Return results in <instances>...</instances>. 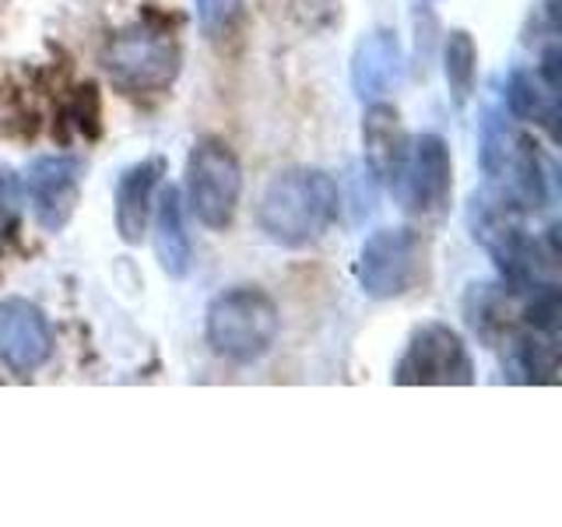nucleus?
Here are the masks:
<instances>
[{
	"instance_id": "f257e3e1",
	"label": "nucleus",
	"mask_w": 562,
	"mask_h": 527,
	"mask_svg": "<svg viewBox=\"0 0 562 527\" xmlns=\"http://www.w3.org/2000/svg\"><path fill=\"white\" fill-rule=\"evenodd\" d=\"M338 183L324 169L295 166L278 172L263 187L257 204V225L271 243L285 246V250H303V246L324 239V233L338 218Z\"/></svg>"
},
{
	"instance_id": "f03ea898",
	"label": "nucleus",
	"mask_w": 562,
	"mask_h": 527,
	"mask_svg": "<svg viewBox=\"0 0 562 527\" xmlns=\"http://www.w3.org/2000/svg\"><path fill=\"white\" fill-rule=\"evenodd\" d=\"M278 327L281 316L274 299L254 285L225 289L222 295L211 299L204 316L211 351L236 366H250L268 356L278 341Z\"/></svg>"
},
{
	"instance_id": "7ed1b4c3",
	"label": "nucleus",
	"mask_w": 562,
	"mask_h": 527,
	"mask_svg": "<svg viewBox=\"0 0 562 527\" xmlns=\"http://www.w3.org/2000/svg\"><path fill=\"white\" fill-rule=\"evenodd\" d=\"M429 274V239L415 228H380L359 250V285L369 299L408 295Z\"/></svg>"
},
{
	"instance_id": "20e7f679",
	"label": "nucleus",
	"mask_w": 562,
	"mask_h": 527,
	"mask_svg": "<svg viewBox=\"0 0 562 527\" xmlns=\"http://www.w3.org/2000/svg\"><path fill=\"white\" fill-rule=\"evenodd\" d=\"M187 208L204 228L233 225L243 198V169L239 158L218 141H201L187 158Z\"/></svg>"
},
{
	"instance_id": "39448f33",
	"label": "nucleus",
	"mask_w": 562,
	"mask_h": 527,
	"mask_svg": "<svg viewBox=\"0 0 562 527\" xmlns=\"http://www.w3.org/2000/svg\"><path fill=\"white\" fill-rule=\"evenodd\" d=\"M180 64H183L180 43L169 32H155V29L120 32L102 49L105 75L123 92H162L180 75Z\"/></svg>"
},
{
	"instance_id": "423d86ee",
	"label": "nucleus",
	"mask_w": 562,
	"mask_h": 527,
	"mask_svg": "<svg viewBox=\"0 0 562 527\" xmlns=\"http://www.w3.org/2000/svg\"><path fill=\"white\" fill-rule=\"evenodd\" d=\"M471 380L474 362L464 338L439 321L415 327L394 366V383L401 386H468Z\"/></svg>"
},
{
	"instance_id": "0eeeda50",
	"label": "nucleus",
	"mask_w": 562,
	"mask_h": 527,
	"mask_svg": "<svg viewBox=\"0 0 562 527\" xmlns=\"http://www.w3.org/2000/svg\"><path fill=\"white\" fill-rule=\"evenodd\" d=\"M85 162L78 155H40L25 166L22 193L43 233H64L81 201Z\"/></svg>"
},
{
	"instance_id": "6e6552de",
	"label": "nucleus",
	"mask_w": 562,
	"mask_h": 527,
	"mask_svg": "<svg viewBox=\"0 0 562 527\" xmlns=\"http://www.w3.org/2000/svg\"><path fill=\"white\" fill-rule=\"evenodd\" d=\"M450 193H453V158L447 141L439 134L415 137L394 198L412 215H439V211H447Z\"/></svg>"
},
{
	"instance_id": "1a4fd4ad",
	"label": "nucleus",
	"mask_w": 562,
	"mask_h": 527,
	"mask_svg": "<svg viewBox=\"0 0 562 527\" xmlns=\"http://www.w3.org/2000/svg\"><path fill=\"white\" fill-rule=\"evenodd\" d=\"M53 327L49 316L22 295L0 299V362L14 377H29L43 369L53 356Z\"/></svg>"
},
{
	"instance_id": "9d476101",
	"label": "nucleus",
	"mask_w": 562,
	"mask_h": 527,
	"mask_svg": "<svg viewBox=\"0 0 562 527\" xmlns=\"http://www.w3.org/2000/svg\"><path fill=\"white\" fill-rule=\"evenodd\" d=\"M408 148H412V137L404 131L401 113L394 105L386 102H373L366 105L362 113V152H366V166L369 172L386 190H397L401 176H404V162H408Z\"/></svg>"
},
{
	"instance_id": "9b49d317",
	"label": "nucleus",
	"mask_w": 562,
	"mask_h": 527,
	"mask_svg": "<svg viewBox=\"0 0 562 527\" xmlns=\"http://www.w3.org/2000/svg\"><path fill=\"white\" fill-rule=\"evenodd\" d=\"M166 176V158L151 155L145 162L131 166L127 172L116 180V198H113V222L116 233L127 246H137L148 236L151 225V211H155V193L162 187Z\"/></svg>"
},
{
	"instance_id": "f8f14e48",
	"label": "nucleus",
	"mask_w": 562,
	"mask_h": 527,
	"mask_svg": "<svg viewBox=\"0 0 562 527\" xmlns=\"http://www.w3.org/2000/svg\"><path fill=\"white\" fill-rule=\"evenodd\" d=\"M404 46L397 40V32L391 29H376L359 40L356 53H351V88L362 99H380L386 92H394L404 81Z\"/></svg>"
},
{
	"instance_id": "ddd939ff",
	"label": "nucleus",
	"mask_w": 562,
	"mask_h": 527,
	"mask_svg": "<svg viewBox=\"0 0 562 527\" xmlns=\"http://www.w3.org/2000/svg\"><path fill=\"white\" fill-rule=\"evenodd\" d=\"M151 243H155V257L169 278L180 281L190 274L193 246H190L187 222H183V193L176 187H166L151 211Z\"/></svg>"
},
{
	"instance_id": "4468645a",
	"label": "nucleus",
	"mask_w": 562,
	"mask_h": 527,
	"mask_svg": "<svg viewBox=\"0 0 562 527\" xmlns=\"http://www.w3.org/2000/svg\"><path fill=\"white\" fill-rule=\"evenodd\" d=\"M506 110L514 120L544 123L549 134L555 137V120H559L555 92H541L535 75H527V70H514V75H509V81H506Z\"/></svg>"
},
{
	"instance_id": "2eb2a0df",
	"label": "nucleus",
	"mask_w": 562,
	"mask_h": 527,
	"mask_svg": "<svg viewBox=\"0 0 562 527\" xmlns=\"http://www.w3.org/2000/svg\"><path fill=\"white\" fill-rule=\"evenodd\" d=\"M443 75L447 88L457 105H464L474 92V81H479V46H474L468 29H453L447 32L443 43Z\"/></svg>"
},
{
	"instance_id": "dca6fc26",
	"label": "nucleus",
	"mask_w": 562,
	"mask_h": 527,
	"mask_svg": "<svg viewBox=\"0 0 562 527\" xmlns=\"http://www.w3.org/2000/svg\"><path fill=\"white\" fill-rule=\"evenodd\" d=\"M559 316H562V292H559L555 281H544V285L531 289V299H527V306H524L527 330L544 334V338H555Z\"/></svg>"
},
{
	"instance_id": "f3484780",
	"label": "nucleus",
	"mask_w": 562,
	"mask_h": 527,
	"mask_svg": "<svg viewBox=\"0 0 562 527\" xmlns=\"http://www.w3.org/2000/svg\"><path fill=\"white\" fill-rule=\"evenodd\" d=\"M193 8H198V25L207 40H225L239 22L243 0H193Z\"/></svg>"
},
{
	"instance_id": "a211bd4d",
	"label": "nucleus",
	"mask_w": 562,
	"mask_h": 527,
	"mask_svg": "<svg viewBox=\"0 0 562 527\" xmlns=\"http://www.w3.org/2000/svg\"><path fill=\"white\" fill-rule=\"evenodd\" d=\"M18 218V187L8 169H0V233H8Z\"/></svg>"
},
{
	"instance_id": "6ab92c4d",
	"label": "nucleus",
	"mask_w": 562,
	"mask_h": 527,
	"mask_svg": "<svg viewBox=\"0 0 562 527\" xmlns=\"http://www.w3.org/2000/svg\"><path fill=\"white\" fill-rule=\"evenodd\" d=\"M559 60H562V53H559V46H555V43L541 53L538 75H541V81H544V88H549V92H559Z\"/></svg>"
}]
</instances>
